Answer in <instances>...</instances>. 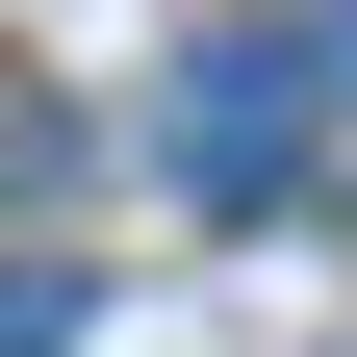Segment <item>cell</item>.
Segmentation results:
<instances>
[{
    "instance_id": "6da1fadb",
    "label": "cell",
    "mask_w": 357,
    "mask_h": 357,
    "mask_svg": "<svg viewBox=\"0 0 357 357\" xmlns=\"http://www.w3.org/2000/svg\"><path fill=\"white\" fill-rule=\"evenodd\" d=\"M306 128H332V52H281V26H204V52L153 77V153L204 178V204H281Z\"/></svg>"
},
{
    "instance_id": "7a4b0ae2",
    "label": "cell",
    "mask_w": 357,
    "mask_h": 357,
    "mask_svg": "<svg viewBox=\"0 0 357 357\" xmlns=\"http://www.w3.org/2000/svg\"><path fill=\"white\" fill-rule=\"evenodd\" d=\"M0 357H77V281L52 255H0Z\"/></svg>"
}]
</instances>
